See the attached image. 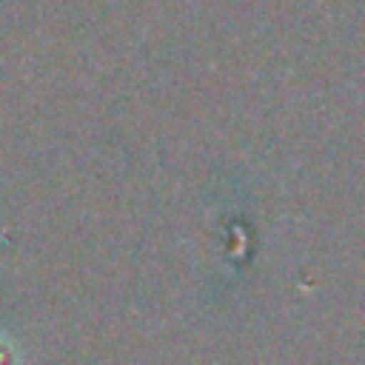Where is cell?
<instances>
[{
    "label": "cell",
    "mask_w": 365,
    "mask_h": 365,
    "mask_svg": "<svg viewBox=\"0 0 365 365\" xmlns=\"http://www.w3.org/2000/svg\"><path fill=\"white\" fill-rule=\"evenodd\" d=\"M0 365H20V354L6 334H0Z\"/></svg>",
    "instance_id": "1"
}]
</instances>
